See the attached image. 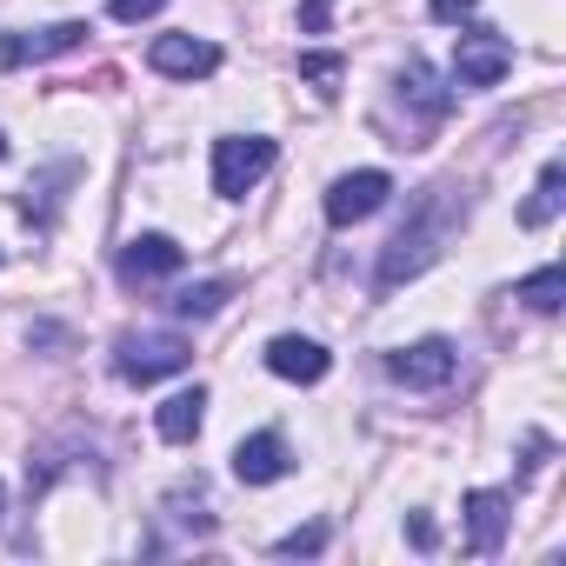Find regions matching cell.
Wrapping results in <instances>:
<instances>
[{
  "mask_svg": "<svg viewBox=\"0 0 566 566\" xmlns=\"http://www.w3.org/2000/svg\"><path fill=\"white\" fill-rule=\"evenodd\" d=\"M167 0H107V14L114 21H147V14H160Z\"/></svg>",
  "mask_w": 566,
  "mask_h": 566,
  "instance_id": "20",
  "label": "cell"
},
{
  "mask_svg": "<svg viewBox=\"0 0 566 566\" xmlns=\"http://www.w3.org/2000/svg\"><path fill=\"white\" fill-rule=\"evenodd\" d=\"M0 506H8V493H0Z\"/></svg>",
  "mask_w": 566,
  "mask_h": 566,
  "instance_id": "23",
  "label": "cell"
},
{
  "mask_svg": "<svg viewBox=\"0 0 566 566\" xmlns=\"http://www.w3.org/2000/svg\"><path fill=\"white\" fill-rule=\"evenodd\" d=\"M513 520V493H467V546L473 553H500Z\"/></svg>",
  "mask_w": 566,
  "mask_h": 566,
  "instance_id": "12",
  "label": "cell"
},
{
  "mask_svg": "<svg viewBox=\"0 0 566 566\" xmlns=\"http://www.w3.org/2000/svg\"><path fill=\"white\" fill-rule=\"evenodd\" d=\"M233 294V280H200V287H180L167 307L180 314V321H207V314H220V301Z\"/></svg>",
  "mask_w": 566,
  "mask_h": 566,
  "instance_id": "17",
  "label": "cell"
},
{
  "mask_svg": "<svg viewBox=\"0 0 566 566\" xmlns=\"http://www.w3.org/2000/svg\"><path fill=\"white\" fill-rule=\"evenodd\" d=\"M513 301H526L533 314H559V301H566V273H559V266H539V273H526L520 287H513Z\"/></svg>",
  "mask_w": 566,
  "mask_h": 566,
  "instance_id": "16",
  "label": "cell"
},
{
  "mask_svg": "<svg viewBox=\"0 0 566 566\" xmlns=\"http://www.w3.org/2000/svg\"><path fill=\"white\" fill-rule=\"evenodd\" d=\"M180 240H167V233H140V240H127L120 247V280L127 287H147V280H167V273H180Z\"/></svg>",
  "mask_w": 566,
  "mask_h": 566,
  "instance_id": "9",
  "label": "cell"
},
{
  "mask_svg": "<svg viewBox=\"0 0 566 566\" xmlns=\"http://www.w3.org/2000/svg\"><path fill=\"white\" fill-rule=\"evenodd\" d=\"M301 74H307L321 94H340V74H347V61H340V54H301Z\"/></svg>",
  "mask_w": 566,
  "mask_h": 566,
  "instance_id": "18",
  "label": "cell"
},
{
  "mask_svg": "<svg viewBox=\"0 0 566 566\" xmlns=\"http://www.w3.org/2000/svg\"><path fill=\"white\" fill-rule=\"evenodd\" d=\"M287 467H294V453H287V440H280V433H253V440H240V447H233V473H240L247 486H273V480H287Z\"/></svg>",
  "mask_w": 566,
  "mask_h": 566,
  "instance_id": "11",
  "label": "cell"
},
{
  "mask_svg": "<svg viewBox=\"0 0 566 566\" xmlns=\"http://www.w3.org/2000/svg\"><path fill=\"white\" fill-rule=\"evenodd\" d=\"M321 546H327V526H301V533H287V539H273L280 559H301V553H321Z\"/></svg>",
  "mask_w": 566,
  "mask_h": 566,
  "instance_id": "19",
  "label": "cell"
},
{
  "mask_svg": "<svg viewBox=\"0 0 566 566\" xmlns=\"http://www.w3.org/2000/svg\"><path fill=\"white\" fill-rule=\"evenodd\" d=\"M266 167H273V140L266 134H227V140H213V193L240 200V193L260 187Z\"/></svg>",
  "mask_w": 566,
  "mask_h": 566,
  "instance_id": "4",
  "label": "cell"
},
{
  "mask_svg": "<svg viewBox=\"0 0 566 566\" xmlns=\"http://www.w3.org/2000/svg\"><path fill=\"white\" fill-rule=\"evenodd\" d=\"M559 207H566V167H559V160H546V167H539V187H533V193H526V207H520V227H546Z\"/></svg>",
  "mask_w": 566,
  "mask_h": 566,
  "instance_id": "15",
  "label": "cell"
},
{
  "mask_svg": "<svg viewBox=\"0 0 566 566\" xmlns=\"http://www.w3.org/2000/svg\"><path fill=\"white\" fill-rule=\"evenodd\" d=\"M147 67L167 74V81H207L220 67V48L213 41H193V34H160L147 48Z\"/></svg>",
  "mask_w": 566,
  "mask_h": 566,
  "instance_id": "8",
  "label": "cell"
},
{
  "mask_svg": "<svg viewBox=\"0 0 566 566\" xmlns=\"http://www.w3.org/2000/svg\"><path fill=\"white\" fill-rule=\"evenodd\" d=\"M187 360H193L187 334H120V347H114V374L127 387H154V380L180 374Z\"/></svg>",
  "mask_w": 566,
  "mask_h": 566,
  "instance_id": "3",
  "label": "cell"
},
{
  "mask_svg": "<svg viewBox=\"0 0 566 566\" xmlns=\"http://www.w3.org/2000/svg\"><path fill=\"white\" fill-rule=\"evenodd\" d=\"M506 67H513V41L506 34H493V28L460 34V48H453V81L460 87H500Z\"/></svg>",
  "mask_w": 566,
  "mask_h": 566,
  "instance_id": "5",
  "label": "cell"
},
{
  "mask_svg": "<svg viewBox=\"0 0 566 566\" xmlns=\"http://www.w3.org/2000/svg\"><path fill=\"white\" fill-rule=\"evenodd\" d=\"M453 213H460V200H453V187H427V200L413 207V220L380 247V266H374V287L380 294H394V287H407L413 273H427L433 260H440V240H447V227H453Z\"/></svg>",
  "mask_w": 566,
  "mask_h": 566,
  "instance_id": "1",
  "label": "cell"
},
{
  "mask_svg": "<svg viewBox=\"0 0 566 566\" xmlns=\"http://www.w3.org/2000/svg\"><path fill=\"white\" fill-rule=\"evenodd\" d=\"M387 367H394V380H400V387H420V394H427V387H447V380L460 374V347L433 334V340H413V347H400Z\"/></svg>",
  "mask_w": 566,
  "mask_h": 566,
  "instance_id": "7",
  "label": "cell"
},
{
  "mask_svg": "<svg viewBox=\"0 0 566 566\" xmlns=\"http://www.w3.org/2000/svg\"><path fill=\"white\" fill-rule=\"evenodd\" d=\"M427 8H433V21H467L480 0H427Z\"/></svg>",
  "mask_w": 566,
  "mask_h": 566,
  "instance_id": "21",
  "label": "cell"
},
{
  "mask_svg": "<svg viewBox=\"0 0 566 566\" xmlns=\"http://www.w3.org/2000/svg\"><path fill=\"white\" fill-rule=\"evenodd\" d=\"M327 14H334L327 0H307V8H301V28H307V34H321V28H327Z\"/></svg>",
  "mask_w": 566,
  "mask_h": 566,
  "instance_id": "22",
  "label": "cell"
},
{
  "mask_svg": "<svg viewBox=\"0 0 566 566\" xmlns=\"http://www.w3.org/2000/svg\"><path fill=\"white\" fill-rule=\"evenodd\" d=\"M447 107H453V94L440 87V74L427 61H407V74L394 81V114H387L394 147H427V134L447 120Z\"/></svg>",
  "mask_w": 566,
  "mask_h": 566,
  "instance_id": "2",
  "label": "cell"
},
{
  "mask_svg": "<svg viewBox=\"0 0 566 566\" xmlns=\"http://www.w3.org/2000/svg\"><path fill=\"white\" fill-rule=\"evenodd\" d=\"M87 41V28L81 21H61V28H48V34H14V41H0V61H8V67H28V61H48V54H74Z\"/></svg>",
  "mask_w": 566,
  "mask_h": 566,
  "instance_id": "13",
  "label": "cell"
},
{
  "mask_svg": "<svg viewBox=\"0 0 566 566\" xmlns=\"http://www.w3.org/2000/svg\"><path fill=\"white\" fill-rule=\"evenodd\" d=\"M200 420H207V394H200V387H187V394L160 400V413H154L160 440H174V447H187V440L200 433Z\"/></svg>",
  "mask_w": 566,
  "mask_h": 566,
  "instance_id": "14",
  "label": "cell"
},
{
  "mask_svg": "<svg viewBox=\"0 0 566 566\" xmlns=\"http://www.w3.org/2000/svg\"><path fill=\"white\" fill-rule=\"evenodd\" d=\"M266 367L280 374V380H294V387H314V380H327V347L321 340H307V334H280L273 347H266Z\"/></svg>",
  "mask_w": 566,
  "mask_h": 566,
  "instance_id": "10",
  "label": "cell"
},
{
  "mask_svg": "<svg viewBox=\"0 0 566 566\" xmlns=\"http://www.w3.org/2000/svg\"><path fill=\"white\" fill-rule=\"evenodd\" d=\"M387 193H394V180H387L380 167H360V174H340V180L327 187V220H334V227H354V220H367V213H380V207H387Z\"/></svg>",
  "mask_w": 566,
  "mask_h": 566,
  "instance_id": "6",
  "label": "cell"
}]
</instances>
